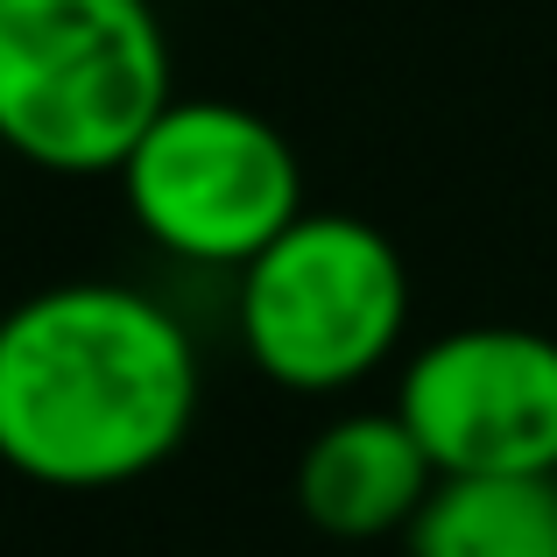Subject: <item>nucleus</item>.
<instances>
[{"label": "nucleus", "mask_w": 557, "mask_h": 557, "mask_svg": "<svg viewBox=\"0 0 557 557\" xmlns=\"http://www.w3.org/2000/svg\"><path fill=\"white\" fill-rule=\"evenodd\" d=\"M395 409L437 473H557V339L459 325L409 354Z\"/></svg>", "instance_id": "obj_5"}, {"label": "nucleus", "mask_w": 557, "mask_h": 557, "mask_svg": "<svg viewBox=\"0 0 557 557\" xmlns=\"http://www.w3.org/2000/svg\"><path fill=\"white\" fill-rule=\"evenodd\" d=\"M121 190L163 255L233 275L311 212L289 135L240 99H170L121 163Z\"/></svg>", "instance_id": "obj_4"}, {"label": "nucleus", "mask_w": 557, "mask_h": 557, "mask_svg": "<svg viewBox=\"0 0 557 557\" xmlns=\"http://www.w3.org/2000/svg\"><path fill=\"white\" fill-rule=\"evenodd\" d=\"M184 318L127 283H57L0 318V466L99 494L177 459L198 417Z\"/></svg>", "instance_id": "obj_1"}, {"label": "nucleus", "mask_w": 557, "mask_h": 557, "mask_svg": "<svg viewBox=\"0 0 557 557\" xmlns=\"http://www.w3.org/2000/svg\"><path fill=\"white\" fill-rule=\"evenodd\" d=\"M177 99L149 0H0V149L50 177H121Z\"/></svg>", "instance_id": "obj_2"}, {"label": "nucleus", "mask_w": 557, "mask_h": 557, "mask_svg": "<svg viewBox=\"0 0 557 557\" xmlns=\"http://www.w3.org/2000/svg\"><path fill=\"white\" fill-rule=\"evenodd\" d=\"M437 466L423 437L403 423V409H346L304 445L297 459V508L311 530L339 536V544H374L417 522L431 502Z\"/></svg>", "instance_id": "obj_6"}, {"label": "nucleus", "mask_w": 557, "mask_h": 557, "mask_svg": "<svg viewBox=\"0 0 557 557\" xmlns=\"http://www.w3.org/2000/svg\"><path fill=\"white\" fill-rule=\"evenodd\" d=\"M233 318L275 388L339 395L388 368L409 332L403 247L360 212H304L240 269Z\"/></svg>", "instance_id": "obj_3"}, {"label": "nucleus", "mask_w": 557, "mask_h": 557, "mask_svg": "<svg viewBox=\"0 0 557 557\" xmlns=\"http://www.w3.org/2000/svg\"><path fill=\"white\" fill-rule=\"evenodd\" d=\"M403 536L409 557H557V473H445Z\"/></svg>", "instance_id": "obj_7"}]
</instances>
